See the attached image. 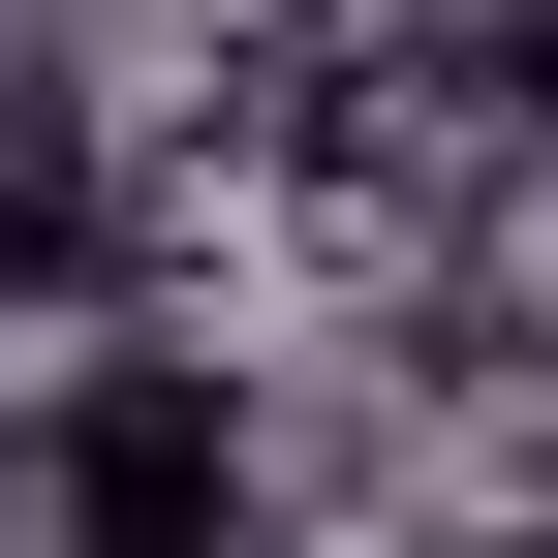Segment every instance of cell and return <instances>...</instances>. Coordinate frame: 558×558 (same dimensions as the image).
<instances>
[{"mask_svg":"<svg viewBox=\"0 0 558 558\" xmlns=\"http://www.w3.org/2000/svg\"><path fill=\"white\" fill-rule=\"evenodd\" d=\"M0 497H32V558H248L279 527V435L218 341H62L32 435H0Z\"/></svg>","mask_w":558,"mask_h":558,"instance_id":"cell-1","label":"cell"}]
</instances>
